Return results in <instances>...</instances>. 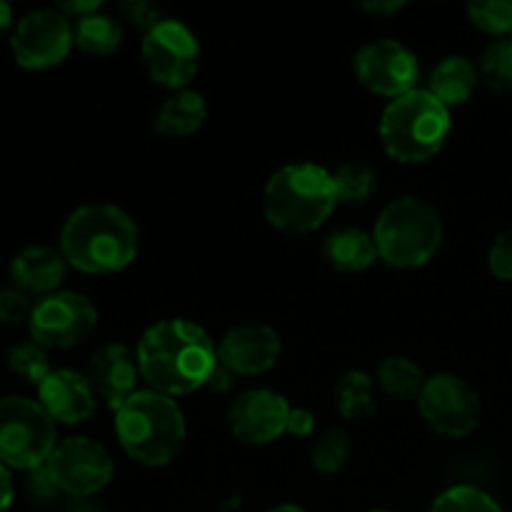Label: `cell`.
<instances>
[{"label":"cell","instance_id":"1","mask_svg":"<svg viewBox=\"0 0 512 512\" xmlns=\"http://www.w3.org/2000/svg\"><path fill=\"white\" fill-rule=\"evenodd\" d=\"M135 358L148 388L170 398L205 388L218 368V348L210 335L180 318L150 325L140 338Z\"/></svg>","mask_w":512,"mask_h":512},{"label":"cell","instance_id":"2","mask_svg":"<svg viewBox=\"0 0 512 512\" xmlns=\"http://www.w3.org/2000/svg\"><path fill=\"white\" fill-rule=\"evenodd\" d=\"M140 233L125 210L110 203L75 208L60 230V253L70 268L108 275L128 268L138 255Z\"/></svg>","mask_w":512,"mask_h":512},{"label":"cell","instance_id":"3","mask_svg":"<svg viewBox=\"0 0 512 512\" xmlns=\"http://www.w3.org/2000/svg\"><path fill=\"white\" fill-rule=\"evenodd\" d=\"M115 435L125 453L145 468L173 463L185 443V418L175 398L138 390L115 410Z\"/></svg>","mask_w":512,"mask_h":512},{"label":"cell","instance_id":"4","mask_svg":"<svg viewBox=\"0 0 512 512\" xmlns=\"http://www.w3.org/2000/svg\"><path fill=\"white\" fill-rule=\"evenodd\" d=\"M338 205L333 173L315 163L283 165L268 180L263 213L280 233L305 235L318 230Z\"/></svg>","mask_w":512,"mask_h":512},{"label":"cell","instance_id":"5","mask_svg":"<svg viewBox=\"0 0 512 512\" xmlns=\"http://www.w3.org/2000/svg\"><path fill=\"white\" fill-rule=\"evenodd\" d=\"M450 135V110L430 90H410L390 100L380 118L385 153L405 165L425 163L443 150Z\"/></svg>","mask_w":512,"mask_h":512},{"label":"cell","instance_id":"6","mask_svg":"<svg viewBox=\"0 0 512 512\" xmlns=\"http://www.w3.org/2000/svg\"><path fill=\"white\" fill-rule=\"evenodd\" d=\"M378 258L390 268L413 270L433 260L443 245V220L425 200L403 195L390 200L373 230Z\"/></svg>","mask_w":512,"mask_h":512},{"label":"cell","instance_id":"7","mask_svg":"<svg viewBox=\"0 0 512 512\" xmlns=\"http://www.w3.org/2000/svg\"><path fill=\"white\" fill-rule=\"evenodd\" d=\"M55 420L38 400L23 395L0 398V463L13 470L40 468L58 445Z\"/></svg>","mask_w":512,"mask_h":512},{"label":"cell","instance_id":"8","mask_svg":"<svg viewBox=\"0 0 512 512\" xmlns=\"http://www.w3.org/2000/svg\"><path fill=\"white\" fill-rule=\"evenodd\" d=\"M140 55L153 83L170 90H185L200 68V45L193 30L180 20L165 18L145 33Z\"/></svg>","mask_w":512,"mask_h":512},{"label":"cell","instance_id":"9","mask_svg":"<svg viewBox=\"0 0 512 512\" xmlns=\"http://www.w3.org/2000/svg\"><path fill=\"white\" fill-rule=\"evenodd\" d=\"M98 325V310L83 293L58 290L33 305L30 340L45 350H68L88 338Z\"/></svg>","mask_w":512,"mask_h":512},{"label":"cell","instance_id":"10","mask_svg":"<svg viewBox=\"0 0 512 512\" xmlns=\"http://www.w3.org/2000/svg\"><path fill=\"white\" fill-rule=\"evenodd\" d=\"M418 410L433 433L460 440L478 428L480 395L468 380L440 373L425 383L418 398Z\"/></svg>","mask_w":512,"mask_h":512},{"label":"cell","instance_id":"11","mask_svg":"<svg viewBox=\"0 0 512 512\" xmlns=\"http://www.w3.org/2000/svg\"><path fill=\"white\" fill-rule=\"evenodd\" d=\"M45 468L60 493L75 500L93 498L113 480V458L105 445L83 435L55 445Z\"/></svg>","mask_w":512,"mask_h":512},{"label":"cell","instance_id":"12","mask_svg":"<svg viewBox=\"0 0 512 512\" xmlns=\"http://www.w3.org/2000/svg\"><path fill=\"white\" fill-rule=\"evenodd\" d=\"M75 45L73 25L60 10H33L23 15L10 35V50L20 68L48 70L68 58Z\"/></svg>","mask_w":512,"mask_h":512},{"label":"cell","instance_id":"13","mask_svg":"<svg viewBox=\"0 0 512 512\" xmlns=\"http://www.w3.org/2000/svg\"><path fill=\"white\" fill-rule=\"evenodd\" d=\"M355 75L360 85L383 98H400L415 90L420 78L418 58L400 40H375L355 55Z\"/></svg>","mask_w":512,"mask_h":512},{"label":"cell","instance_id":"14","mask_svg":"<svg viewBox=\"0 0 512 512\" xmlns=\"http://www.w3.org/2000/svg\"><path fill=\"white\" fill-rule=\"evenodd\" d=\"M290 405L283 395L273 390H248L228 410V428L233 438L248 445L275 443L288 433Z\"/></svg>","mask_w":512,"mask_h":512},{"label":"cell","instance_id":"15","mask_svg":"<svg viewBox=\"0 0 512 512\" xmlns=\"http://www.w3.org/2000/svg\"><path fill=\"white\" fill-rule=\"evenodd\" d=\"M280 335L268 325H238L218 345V363L233 375H263L278 363Z\"/></svg>","mask_w":512,"mask_h":512},{"label":"cell","instance_id":"16","mask_svg":"<svg viewBox=\"0 0 512 512\" xmlns=\"http://www.w3.org/2000/svg\"><path fill=\"white\" fill-rule=\"evenodd\" d=\"M138 358L125 345H103L90 358L88 380L95 398L103 400L110 410H118L125 400L138 393Z\"/></svg>","mask_w":512,"mask_h":512},{"label":"cell","instance_id":"17","mask_svg":"<svg viewBox=\"0 0 512 512\" xmlns=\"http://www.w3.org/2000/svg\"><path fill=\"white\" fill-rule=\"evenodd\" d=\"M38 403L55 423L63 425L85 423L95 413V393L88 375L68 368L53 370L38 385Z\"/></svg>","mask_w":512,"mask_h":512},{"label":"cell","instance_id":"18","mask_svg":"<svg viewBox=\"0 0 512 512\" xmlns=\"http://www.w3.org/2000/svg\"><path fill=\"white\" fill-rule=\"evenodd\" d=\"M65 270H68V263L63 253L48 245H28L10 260V278L15 288L28 295H43V298L58 293Z\"/></svg>","mask_w":512,"mask_h":512},{"label":"cell","instance_id":"19","mask_svg":"<svg viewBox=\"0 0 512 512\" xmlns=\"http://www.w3.org/2000/svg\"><path fill=\"white\" fill-rule=\"evenodd\" d=\"M205 118H208L205 98L195 90L185 88L163 100L153 125L160 135H168V138H188L203 128Z\"/></svg>","mask_w":512,"mask_h":512},{"label":"cell","instance_id":"20","mask_svg":"<svg viewBox=\"0 0 512 512\" xmlns=\"http://www.w3.org/2000/svg\"><path fill=\"white\" fill-rule=\"evenodd\" d=\"M323 258L338 273H363L378 260L373 235L358 228H340L328 235L323 245Z\"/></svg>","mask_w":512,"mask_h":512},{"label":"cell","instance_id":"21","mask_svg":"<svg viewBox=\"0 0 512 512\" xmlns=\"http://www.w3.org/2000/svg\"><path fill=\"white\" fill-rule=\"evenodd\" d=\"M478 78V68L468 58H463V55H450V58L440 60L433 68L428 90L450 110L473 98L475 88H478Z\"/></svg>","mask_w":512,"mask_h":512},{"label":"cell","instance_id":"22","mask_svg":"<svg viewBox=\"0 0 512 512\" xmlns=\"http://www.w3.org/2000/svg\"><path fill=\"white\" fill-rule=\"evenodd\" d=\"M378 383L388 395L398 400H415L423 393L425 378L423 368L403 355H390L378 365Z\"/></svg>","mask_w":512,"mask_h":512},{"label":"cell","instance_id":"23","mask_svg":"<svg viewBox=\"0 0 512 512\" xmlns=\"http://www.w3.org/2000/svg\"><path fill=\"white\" fill-rule=\"evenodd\" d=\"M335 405L345 420H365L378 410L373 395V380L360 370H350L338 380L335 388Z\"/></svg>","mask_w":512,"mask_h":512},{"label":"cell","instance_id":"24","mask_svg":"<svg viewBox=\"0 0 512 512\" xmlns=\"http://www.w3.org/2000/svg\"><path fill=\"white\" fill-rule=\"evenodd\" d=\"M75 45L88 55H110L123 40V28L115 18L103 13H93L80 18L73 25Z\"/></svg>","mask_w":512,"mask_h":512},{"label":"cell","instance_id":"25","mask_svg":"<svg viewBox=\"0 0 512 512\" xmlns=\"http://www.w3.org/2000/svg\"><path fill=\"white\" fill-rule=\"evenodd\" d=\"M335 183V195H338V203L343 205H363L373 198L375 185V170L365 163H345L340 165L333 173Z\"/></svg>","mask_w":512,"mask_h":512},{"label":"cell","instance_id":"26","mask_svg":"<svg viewBox=\"0 0 512 512\" xmlns=\"http://www.w3.org/2000/svg\"><path fill=\"white\" fill-rule=\"evenodd\" d=\"M480 78L485 80L495 93H510L512 90V43L508 38H498L480 55Z\"/></svg>","mask_w":512,"mask_h":512},{"label":"cell","instance_id":"27","mask_svg":"<svg viewBox=\"0 0 512 512\" xmlns=\"http://www.w3.org/2000/svg\"><path fill=\"white\" fill-rule=\"evenodd\" d=\"M8 368L13 370L18 378H23L25 383L40 385L53 368H50L48 350L43 345H38L35 340H23V343H15L8 350Z\"/></svg>","mask_w":512,"mask_h":512},{"label":"cell","instance_id":"28","mask_svg":"<svg viewBox=\"0 0 512 512\" xmlns=\"http://www.w3.org/2000/svg\"><path fill=\"white\" fill-rule=\"evenodd\" d=\"M430 512H505L493 495L473 485H455L435 498Z\"/></svg>","mask_w":512,"mask_h":512},{"label":"cell","instance_id":"29","mask_svg":"<svg viewBox=\"0 0 512 512\" xmlns=\"http://www.w3.org/2000/svg\"><path fill=\"white\" fill-rule=\"evenodd\" d=\"M350 458V443L345 430H325L318 440L313 443L310 450V460H313V468L323 475H335L345 468Z\"/></svg>","mask_w":512,"mask_h":512},{"label":"cell","instance_id":"30","mask_svg":"<svg viewBox=\"0 0 512 512\" xmlns=\"http://www.w3.org/2000/svg\"><path fill=\"white\" fill-rule=\"evenodd\" d=\"M468 18L483 33L508 38L512 33V0H475L468 5Z\"/></svg>","mask_w":512,"mask_h":512},{"label":"cell","instance_id":"31","mask_svg":"<svg viewBox=\"0 0 512 512\" xmlns=\"http://www.w3.org/2000/svg\"><path fill=\"white\" fill-rule=\"evenodd\" d=\"M33 305L35 303H30V295L15 288V285L13 288H0V323L3 325L30 323Z\"/></svg>","mask_w":512,"mask_h":512},{"label":"cell","instance_id":"32","mask_svg":"<svg viewBox=\"0 0 512 512\" xmlns=\"http://www.w3.org/2000/svg\"><path fill=\"white\" fill-rule=\"evenodd\" d=\"M118 10L133 28L145 30V33H150L155 25H160L165 20L158 5L150 3V0H125V3L118 5Z\"/></svg>","mask_w":512,"mask_h":512},{"label":"cell","instance_id":"33","mask_svg":"<svg viewBox=\"0 0 512 512\" xmlns=\"http://www.w3.org/2000/svg\"><path fill=\"white\" fill-rule=\"evenodd\" d=\"M488 268L503 283H512V230H505L493 240L488 250Z\"/></svg>","mask_w":512,"mask_h":512},{"label":"cell","instance_id":"34","mask_svg":"<svg viewBox=\"0 0 512 512\" xmlns=\"http://www.w3.org/2000/svg\"><path fill=\"white\" fill-rule=\"evenodd\" d=\"M28 493L30 498L38 500V503H53V500L60 495L58 485L53 483V478H50L45 465H40V468L30 470L28 473Z\"/></svg>","mask_w":512,"mask_h":512},{"label":"cell","instance_id":"35","mask_svg":"<svg viewBox=\"0 0 512 512\" xmlns=\"http://www.w3.org/2000/svg\"><path fill=\"white\" fill-rule=\"evenodd\" d=\"M288 433L295 438H310L315 433V415L305 408H293L288 418Z\"/></svg>","mask_w":512,"mask_h":512},{"label":"cell","instance_id":"36","mask_svg":"<svg viewBox=\"0 0 512 512\" xmlns=\"http://www.w3.org/2000/svg\"><path fill=\"white\" fill-rule=\"evenodd\" d=\"M60 13L65 15V18H88V15L98 13L100 10V0H65V3L58 5Z\"/></svg>","mask_w":512,"mask_h":512},{"label":"cell","instance_id":"37","mask_svg":"<svg viewBox=\"0 0 512 512\" xmlns=\"http://www.w3.org/2000/svg\"><path fill=\"white\" fill-rule=\"evenodd\" d=\"M360 8L368 15H375V18H390V15L400 13L405 8L403 0H365Z\"/></svg>","mask_w":512,"mask_h":512},{"label":"cell","instance_id":"38","mask_svg":"<svg viewBox=\"0 0 512 512\" xmlns=\"http://www.w3.org/2000/svg\"><path fill=\"white\" fill-rule=\"evenodd\" d=\"M13 495V475H10V470L0 463V512H8L10 505H13Z\"/></svg>","mask_w":512,"mask_h":512},{"label":"cell","instance_id":"39","mask_svg":"<svg viewBox=\"0 0 512 512\" xmlns=\"http://www.w3.org/2000/svg\"><path fill=\"white\" fill-rule=\"evenodd\" d=\"M230 375H233V373H228V370H225L223 365L218 363V368L213 370V375H210V380H208V385H205V388H210L213 393H225V390L230 388Z\"/></svg>","mask_w":512,"mask_h":512},{"label":"cell","instance_id":"40","mask_svg":"<svg viewBox=\"0 0 512 512\" xmlns=\"http://www.w3.org/2000/svg\"><path fill=\"white\" fill-rule=\"evenodd\" d=\"M10 25H13V8L0 0V35H3Z\"/></svg>","mask_w":512,"mask_h":512},{"label":"cell","instance_id":"41","mask_svg":"<svg viewBox=\"0 0 512 512\" xmlns=\"http://www.w3.org/2000/svg\"><path fill=\"white\" fill-rule=\"evenodd\" d=\"M65 512H103V510H100L95 503H90L88 498H80V500H73V505H70Z\"/></svg>","mask_w":512,"mask_h":512},{"label":"cell","instance_id":"42","mask_svg":"<svg viewBox=\"0 0 512 512\" xmlns=\"http://www.w3.org/2000/svg\"><path fill=\"white\" fill-rule=\"evenodd\" d=\"M268 512H308V510L300 508V505L285 503V505H278V508H273V510H268Z\"/></svg>","mask_w":512,"mask_h":512},{"label":"cell","instance_id":"43","mask_svg":"<svg viewBox=\"0 0 512 512\" xmlns=\"http://www.w3.org/2000/svg\"><path fill=\"white\" fill-rule=\"evenodd\" d=\"M370 512H390V510H370Z\"/></svg>","mask_w":512,"mask_h":512},{"label":"cell","instance_id":"44","mask_svg":"<svg viewBox=\"0 0 512 512\" xmlns=\"http://www.w3.org/2000/svg\"><path fill=\"white\" fill-rule=\"evenodd\" d=\"M508 40H510V43H512V33H510V35H508Z\"/></svg>","mask_w":512,"mask_h":512}]
</instances>
